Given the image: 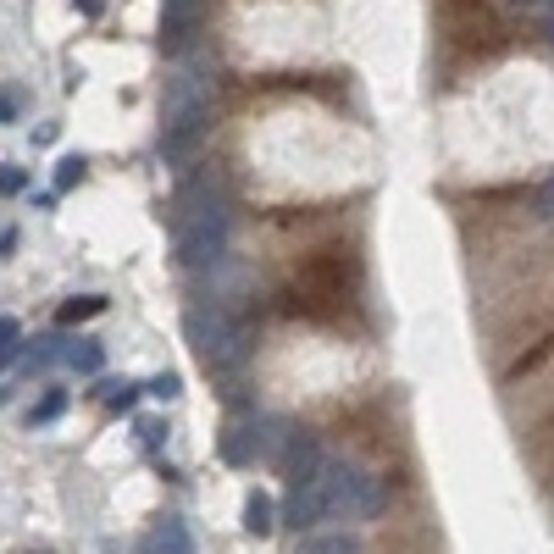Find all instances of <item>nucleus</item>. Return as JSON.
<instances>
[{
    "instance_id": "obj_1",
    "label": "nucleus",
    "mask_w": 554,
    "mask_h": 554,
    "mask_svg": "<svg viewBox=\"0 0 554 554\" xmlns=\"http://www.w3.org/2000/svg\"><path fill=\"white\" fill-rule=\"evenodd\" d=\"M355 289H361V261H355L350 244H322V250L300 255L289 289V311L311 316V322H338V316L355 305Z\"/></svg>"
},
{
    "instance_id": "obj_2",
    "label": "nucleus",
    "mask_w": 554,
    "mask_h": 554,
    "mask_svg": "<svg viewBox=\"0 0 554 554\" xmlns=\"http://www.w3.org/2000/svg\"><path fill=\"white\" fill-rule=\"evenodd\" d=\"M222 233H228V211H222V205H211V200L189 205L183 200V211H178V255H183V266L217 261Z\"/></svg>"
},
{
    "instance_id": "obj_3",
    "label": "nucleus",
    "mask_w": 554,
    "mask_h": 554,
    "mask_svg": "<svg viewBox=\"0 0 554 554\" xmlns=\"http://www.w3.org/2000/svg\"><path fill=\"white\" fill-rule=\"evenodd\" d=\"M189 333H194V350H200L205 361H222V355H233V344H239V333H233L217 311H189Z\"/></svg>"
},
{
    "instance_id": "obj_4",
    "label": "nucleus",
    "mask_w": 554,
    "mask_h": 554,
    "mask_svg": "<svg viewBox=\"0 0 554 554\" xmlns=\"http://www.w3.org/2000/svg\"><path fill=\"white\" fill-rule=\"evenodd\" d=\"M133 554H194V543H189V532H183V521H161Z\"/></svg>"
},
{
    "instance_id": "obj_5",
    "label": "nucleus",
    "mask_w": 554,
    "mask_h": 554,
    "mask_svg": "<svg viewBox=\"0 0 554 554\" xmlns=\"http://www.w3.org/2000/svg\"><path fill=\"white\" fill-rule=\"evenodd\" d=\"M100 311H106V294H78V300L61 305L56 322H61V327H73V322H89V316H100Z\"/></svg>"
},
{
    "instance_id": "obj_6",
    "label": "nucleus",
    "mask_w": 554,
    "mask_h": 554,
    "mask_svg": "<svg viewBox=\"0 0 554 554\" xmlns=\"http://www.w3.org/2000/svg\"><path fill=\"white\" fill-rule=\"evenodd\" d=\"M61 361L73 366V372H100V366H106V350H100V344H89V338H78L73 350H61Z\"/></svg>"
},
{
    "instance_id": "obj_7",
    "label": "nucleus",
    "mask_w": 554,
    "mask_h": 554,
    "mask_svg": "<svg viewBox=\"0 0 554 554\" xmlns=\"http://www.w3.org/2000/svg\"><path fill=\"white\" fill-rule=\"evenodd\" d=\"M377 554H427V549H422L416 532H388V538L377 543Z\"/></svg>"
},
{
    "instance_id": "obj_8",
    "label": "nucleus",
    "mask_w": 554,
    "mask_h": 554,
    "mask_svg": "<svg viewBox=\"0 0 554 554\" xmlns=\"http://www.w3.org/2000/svg\"><path fill=\"white\" fill-rule=\"evenodd\" d=\"M84 172H89V161H84V156H61V167H56V189H73V183H84Z\"/></svg>"
},
{
    "instance_id": "obj_9",
    "label": "nucleus",
    "mask_w": 554,
    "mask_h": 554,
    "mask_svg": "<svg viewBox=\"0 0 554 554\" xmlns=\"http://www.w3.org/2000/svg\"><path fill=\"white\" fill-rule=\"evenodd\" d=\"M17 338H23V327H17L12 316H0V366H6V361L17 355Z\"/></svg>"
},
{
    "instance_id": "obj_10",
    "label": "nucleus",
    "mask_w": 554,
    "mask_h": 554,
    "mask_svg": "<svg viewBox=\"0 0 554 554\" xmlns=\"http://www.w3.org/2000/svg\"><path fill=\"white\" fill-rule=\"evenodd\" d=\"M133 399H139V388H133V383H106V405L111 410H133Z\"/></svg>"
},
{
    "instance_id": "obj_11",
    "label": "nucleus",
    "mask_w": 554,
    "mask_h": 554,
    "mask_svg": "<svg viewBox=\"0 0 554 554\" xmlns=\"http://www.w3.org/2000/svg\"><path fill=\"white\" fill-rule=\"evenodd\" d=\"M28 189V167H12V161H6V167H0V194H23Z\"/></svg>"
},
{
    "instance_id": "obj_12",
    "label": "nucleus",
    "mask_w": 554,
    "mask_h": 554,
    "mask_svg": "<svg viewBox=\"0 0 554 554\" xmlns=\"http://www.w3.org/2000/svg\"><path fill=\"white\" fill-rule=\"evenodd\" d=\"M61 410H67V394H45V399L34 405V422H56Z\"/></svg>"
},
{
    "instance_id": "obj_13",
    "label": "nucleus",
    "mask_w": 554,
    "mask_h": 554,
    "mask_svg": "<svg viewBox=\"0 0 554 554\" xmlns=\"http://www.w3.org/2000/svg\"><path fill=\"white\" fill-rule=\"evenodd\" d=\"M272 527V505L266 499H250V532H266Z\"/></svg>"
},
{
    "instance_id": "obj_14",
    "label": "nucleus",
    "mask_w": 554,
    "mask_h": 554,
    "mask_svg": "<svg viewBox=\"0 0 554 554\" xmlns=\"http://www.w3.org/2000/svg\"><path fill=\"white\" fill-rule=\"evenodd\" d=\"M150 394H156V399H172V394H178V377H156V383H150Z\"/></svg>"
},
{
    "instance_id": "obj_15",
    "label": "nucleus",
    "mask_w": 554,
    "mask_h": 554,
    "mask_svg": "<svg viewBox=\"0 0 554 554\" xmlns=\"http://www.w3.org/2000/svg\"><path fill=\"white\" fill-rule=\"evenodd\" d=\"M17 117V95H0V122H12Z\"/></svg>"
},
{
    "instance_id": "obj_16",
    "label": "nucleus",
    "mask_w": 554,
    "mask_h": 554,
    "mask_svg": "<svg viewBox=\"0 0 554 554\" xmlns=\"http://www.w3.org/2000/svg\"><path fill=\"white\" fill-rule=\"evenodd\" d=\"M12 244H17V228H0V255L12 250Z\"/></svg>"
},
{
    "instance_id": "obj_17",
    "label": "nucleus",
    "mask_w": 554,
    "mask_h": 554,
    "mask_svg": "<svg viewBox=\"0 0 554 554\" xmlns=\"http://www.w3.org/2000/svg\"><path fill=\"white\" fill-rule=\"evenodd\" d=\"M78 6H84V17H100V6H106V0H78Z\"/></svg>"
},
{
    "instance_id": "obj_18",
    "label": "nucleus",
    "mask_w": 554,
    "mask_h": 554,
    "mask_svg": "<svg viewBox=\"0 0 554 554\" xmlns=\"http://www.w3.org/2000/svg\"><path fill=\"white\" fill-rule=\"evenodd\" d=\"M23 554H50V549H23Z\"/></svg>"
},
{
    "instance_id": "obj_19",
    "label": "nucleus",
    "mask_w": 554,
    "mask_h": 554,
    "mask_svg": "<svg viewBox=\"0 0 554 554\" xmlns=\"http://www.w3.org/2000/svg\"><path fill=\"white\" fill-rule=\"evenodd\" d=\"M0 405H6V388H0Z\"/></svg>"
}]
</instances>
